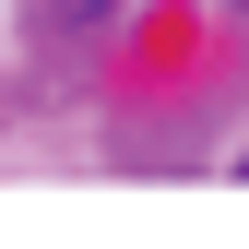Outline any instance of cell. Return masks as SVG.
Segmentation results:
<instances>
[{
  "label": "cell",
  "mask_w": 249,
  "mask_h": 249,
  "mask_svg": "<svg viewBox=\"0 0 249 249\" xmlns=\"http://www.w3.org/2000/svg\"><path fill=\"white\" fill-rule=\"evenodd\" d=\"M237 12H249V0H237Z\"/></svg>",
  "instance_id": "cell-1"
}]
</instances>
